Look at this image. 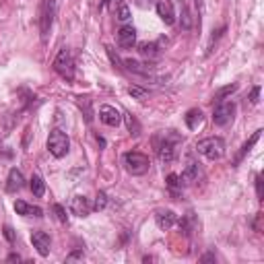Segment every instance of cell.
Returning <instances> with one entry per match:
<instances>
[{
  "mask_svg": "<svg viewBox=\"0 0 264 264\" xmlns=\"http://www.w3.org/2000/svg\"><path fill=\"white\" fill-rule=\"evenodd\" d=\"M54 70H56L64 81H72V79H74V60H72L70 50L62 48V50L58 52V56L54 58Z\"/></svg>",
  "mask_w": 264,
  "mask_h": 264,
  "instance_id": "obj_3",
  "label": "cell"
},
{
  "mask_svg": "<svg viewBox=\"0 0 264 264\" xmlns=\"http://www.w3.org/2000/svg\"><path fill=\"white\" fill-rule=\"evenodd\" d=\"M105 206H107V196L103 192H99L95 196V200H93V211H103Z\"/></svg>",
  "mask_w": 264,
  "mask_h": 264,
  "instance_id": "obj_22",
  "label": "cell"
},
{
  "mask_svg": "<svg viewBox=\"0 0 264 264\" xmlns=\"http://www.w3.org/2000/svg\"><path fill=\"white\" fill-rule=\"evenodd\" d=\"M186 126L190 128V130H196L200 124H202V111L198 109V107H194V109H190L188 114H186Z\"/></svg>",
  "mask_w": 264,
  "mask_h": 264,
  "instance_id": "obj_16",
  "label": "cell"
},
{
  "mask_svg": "<svg viewBox=\"0 0 264 264\" xmlns=\"http://www.w3.org/2000/svg\"><path fill=\"white\" fill-rule=\"evenodd\" d=\"M48 151L54 155V157H64L66 153H68V149H70V139L64 135L62 130H52L50 132V137H48Z\"/></svg>",
  "mask_w": 264,
  "mask_h": 264,
  "instance_id": "obj_4",
  "label": "cell"
},
{
  "mask_svg": "<svg viewBox=\"0 0 264 264\" xmlns=\"http://www.w3.org/2000/svg\"><path fill=\"white\" fill-rule=\"evenodd\" d=\"M7 260H9V262H19V260H21V256H19V254H11Z\"/></svg>",
  "mask_w": 264,
  "mask_h": 264,
  "instance_id": "obj_31",
  "label": "cell"
},
{
  "mask_svg": "<svg viewBox=\"0 0 264 264\" xmlns=\"http://www.w3.org/2000/svg\"><path fill=\"white\" fill-rule=\"evenodd\" d=\"M116 17H118V21L126 23V21L130 19V9H128L126 5H118V9H116Z\"/></svg>",
  "mask_w": 264,
  "mask_h": 264,
  "instance_id": "obj_21",
  "label": "cell"
},
{
  "mask_svg": "<svg viewBox=\"0 0 264 264\" xmlns=\"http://www.w3.org/2000/svg\"><path fill=\"white\" fill-rule=\"evenodd\" d=\"M196 151H198L202 157H206V159H211V161H217V159H221V157L225 155V141H223L221 137L202 139V141L196 143Z\"/></svg>",
  "mask_w": 264,
  "mask_h": 264,
  "instance_id": "obj_2",
  "label": "cell"
},
{
  "mask_svg": "<svg viewBox=\"0 0 264 264\" xmlns=\"http://www.w3.org/2000/svg\"><path fill=\"white\" fill-rule=\"evenodd\" d=\"M99 120L105 124V126H111V128H116V126H120V122H122V114H120V109H116L114 105H101L99 107Z\"/></svg>",
  "mask_w": 264,
  "mask_h": 264,
  "instance_id": "obj_7",
  "label": "cell"
},
{
  "mask_svg": "<svg viewBox=\"0 0 264 264\" xmlns=\"http://www.w3.org/2000/svg\"><path fill=\"white\" fill-rule=\"evenodd\" d=\"M157 151H159V159H161L163 163H172V161L176 159V145L169 143V141H165Z\"/></svg>",
  "mask_w": 264,
  "mask_h": 264,
  "instance_id": "obj_15",
  "label": "cell"
},
{
  "mask_svg": "<svg viewBox=\"0 0 264 264\" xmlns=\"http://www.w3.org/2000/svg\"><path fill=\"white\" fill-rule=\"evenodd\" d=\"M176 221H178V217H176V213L169 211V209H161V211L155 213V223H157V227L163 229V231L172 229V227L176 225Z\"/></svg>",
  "mask_w": 264,
  "mask_h": 264,
  "instance_id": "obj_10",
  "label": "cell"
},
{
  "mask_svg": "<svg viewBox=\"0 0 264 264\" xmlns=\"http://www.w3.org/2000/svg\"><path fill=\"white\" fill-rule=\"evenodd\" d=\"M23 186H25L23 174H21L17 167H13V169L9 172V178H7V190H9V192H19Z\"/></svg>",
  "mask_w": 264,
  "mask_h": 264,
  "instance_id": "obj_13",
  "label": "cell"
},
{
  "mask_svg": "<svg viewBox=\"0 0 264 264\" xmlns=\"http://www.w3.org/2000/svg\"><path fill=\"white\" fill-rule=\"evenodd\" d=\"M118 44L122 48H132L137 44V31L135 27H130V25H124L120 31H118Z\"/></svg>",
  "mask_w": 264,
  "mask_h": 264,
  "instance_id": "obj_12",
  "label": "cell"
},
{
  "mask_svg": "<svg viewBox=\"0 0 264 264\" xmlns=\"http://www.w3.org/2000/svg\"><path fill=\"white\" fill-rule=\"evenodd\" d=\"M54 213H56V217H58L60 223H66V211H64V206L54 204Z\"/></svg>",
  "mask_w": 264,
  "mask_h": 264,
  "instance_id": "obj_25",
  "label": "cell"
},
{
  "mask_svg": "<svg viewBox=\"0 0 264 264\" xmlns=\"http://www.w3.org/2000/svg\"><path fill=\"white\" fill-rule=\"evenodd\" d=\"M15 211H17L19 215H23V217H42V215H44V211H42L40 206L29 204V202H25V200H17V202H15Z\"/></svg>",
  "mask_w": 264,
  "mask_h": 264,
  "instance_id": "obj_14",
  "label": "cell"
},
{
  "mask_svg": "<svg viewBox=\"0 0 264 264\" xmlns=\"http://www.w3.org/2000/svg\"><path fill=\"white\" fill-rule=\"evenodd\" d=\"M56 9H58V0H44L42 11H40V31H42L44 40L48 37L50 29H52V23H54V17H56Z\"/></svg>",
  "mask_w": 264,
  "mask_h": 264,
  "instance_id": "obj_5",
  "label": "cell"
},
{
  "mask_svg": "<svg viewBox=\"0 0 264 264\" xmlns=\"http://www.w3.org/2000/svg\"><path fill=\"white\" fill-rule=\"evenodd\" d=\"M258 95H260V87H254V89H252V95H250V101L256 103V101H258Z\"/></svg>",
  "mask_w": 264,
  "mask_h": 264,
  "instance_id": "obj_28",
  "label": "cell"
},
{
  "mask_svg": "<svg viewBox=\"0 0 264 264\" xmlns=\"http://www.w3.org/2000/svg\"><path fill=\"white\" fill-rule=\"evenodd\" d=\"M29 186H31V192H33L35 196H44V194H46V182H44L42 176H33Z\"/></svg>",
  "mask_w": 264,
  "mask_h": 264,
  "instance_id": "obj_19",
  "label": "cell"
},
{
  "mask_svg": "<svg viewBox=\"0 0 264 264\" xmlns=\"http://www.w3.org/2000/svg\"><path fill=\"white\" fill-rule=\"evenodd\" d=\"M260 132H262V130H256L254 135H252V139H250L248 143H243L241 151H239V153H237V157H235V165H237V163H239V161H241V159H243V157L248 155V151H250V149H252V147H254V145L258 143V139H260Z\"/></svg>",
  "mask_w": 264,
  "mask_h": 264,
  "instance_id": "obj_18",
  "label": "cell"
},
{
  "mask_svg": "<svg viewBox=\"0 0 264 264\" xmlns=\"http://www.w3.org/2000/svg\"><path fill=\"white\" fill-rule=\"evenodd\" d=\"M31 243H33V248H35L42 256H48V254H50L52 239H50V235H48L46 231H33V233H31Z\"/></svg>",
  "mask_w": 264,
  "mask_h": 264,
  "instance_id": "obj_9",
  "label": "cell"
},
{
  "mask_svg": "<svg viewBox=\"0 0 264 264\" xmlns=\"http://www.w3.org/2000/svg\"><path fill=\"white\" fill-rule=\"evenodd\" d=\"M122 163H124L126 172L132 174V176H145V174L149 172V167H151L149 157H147L145 153H139V151H128V153H124Z\"/></svg>",
  "mask_w": 264,
  "mask_h": 264,
  "instance_id": "obj_1",
  "label": "cell"
},
{
  "mask_svg": "<svg viewBox=\"0 0 264 264\" xmlns=\"http://www.w3.org/2000/svg\"><path fill=\"white\" fill-rule=\"evenodd\" d=\"M157 15L163 19L165 25H174L176 23V11L169 0H159L157 3Z\"/></svg>",
  "mask_w": 264,
  "mask_h": 264,
  "instance_id": "obj_11",
  "label": "cell"
},
{
  "mask_svg": "<svg viewBox=\"0 0 264 264\" xmlns=\"http://www.w3.org/2000/svg\"><path fill=\"white\" fill-rule=\"evenodd\" d=\"M198 174H200L198 163H196L194 159H188V165H186V172H184L182 180H184V182H194V180L198 178Z\"/></svg>",
  "mask_w": 264,
  "mask_h": 264,
  "instance_id": "obj_17",
  "label": "cell"
},
{
  "mask_svg": "<svg viewBox=\"0 0 264 264\" xmlns=\"http://www.w3.org/2000/svg\"><path fill=\"white\" fill-rule=\"evenodd\" d=\"M233 114H235V105L233 103L219 101L217 107H215V111H213V122L217 126H227L233 120Z\"/></svg>",
  "mask_w": 264,
  "mask_h": 264,
  "instance_id": "obj_6",
  "label": "cell"
},
{
  "mask_svg": "<svg viewBox=\"0 0 264 264\" xmlns=\"http://www.w3.org/2000/svg\"><path fill=\"white\" fill-rule=\"evenodd\" d=\"M5 235H7V239H9V241H15V233H13V229H11L9 225L5 227Z\"/></svg>",
  "mask_w": 264,
  "mask_h": 264,
  "instance_id": "obj_30",
  "label": "cell"
},
{
  "mask_svg": "<svg viewBox=\"0 0 264 264\" xmlns=\"http://www.w3.org/2000/svg\"><path fill=\"white\" fill-rule=\"evenodd\" d=\"M256 192H258V198H262V176L256 178Z\"/></svg>",
  "mask_w": 264,
  "mask_h": 264,
  "instance_id": "obj_29",
  "label": "cell"
},
{
  "mask_svg": "<svg viewBox=\"0 0 264 264\" xmlns=\"http://www.w3.org/2000/svg\"><path fill=\"white\" fill-rule=\"evenodd\" d=\"M70 211H72V215H77V217H87V215L93 211V202H91L87 196H74V198L70 200Z\"/></svg>",
  "mask_w": 264,
  "mask_h": 264,
  "instance_id": "obj_8",
  "label": "cell"
},
{
  "mask_svg": "<svg viewBox=\"0 0 264 264\" xmlns=\"http://www.w3.org/2000/svg\"><path fill=\"white\" fill-rule=\"evenodd\" d=\"M141 54L143 56H149V58H155V56H159V46L157 44H141Z\"/></svg>",
  "mask_w": 264,
  "mask_h": 264,
  "instance_id": "obj_20",
  "label": "cell"
},
{
  "mask_svg": "<svg viewBox=\"0 0 264 264\" xmlns=\"http://www.w3.org/2000/svg\"><path fill=\"white\" fill-rule=\"evenodd\" d=\"M126 124H128V128H130L132 135H141V126H139V122L132 118V116H126Z\"/></svg>",
  "mask_w": 264,
  "mask_h": 264,
  "instance_id": "obj_24",
  "label": "cell"
},
{
  "mask_svg": "<svg viewBox=\"0 0 264 264\" xmlns=\"http://www.w3.org/2000/svg\"><path fill=\"white\" fill-rule=\"evenodd\" d=\"M128 93H130V95H135V97H145V91H143V89H139V87H130V89H128Z\"/></svg>",
  "mask_w": 264,
  "mask_h": 264,
  "instance_id": "obj_27",
  "label": "cell"
},
{
  "mask_svg": "<svg viewBox=\"0 0 264 264\" xmlns=\"http://www.w3.org/2000/svg\"><path fill=\"white\" fill-rule=\"evenodd\" d=\"M182 184H184V180H182L178 174H169V176H167V186H169L172 190H178V188H182Z\"/></svg>",
  "mask_w": 264,
  "mask_h": 264,
  "instance_id": "obj_23",
  "label": "cell"
},
{
  "mask_svg": "<svg viewBox=\"0 0 264 264\" xmlns=\"http://www.w3.org/2000/svg\"><path fill=\"white\" fill-rule=\"evenodd\" d=\"M233 91H235V85H229V87L221 89V91L217 93V101H223V97H225V95H229V93H233Z\"/></svg>",
  "mask_w": 264,
  "mask_h": 264,
  "instance_id": "obj_26",
  "label": "cell"
},
{
  "mask_svg": "<svg viewBox=\"0 0 264 264\" xmlns=\"http://www.w3.org/2000/svg\"><path fill=\"white\" fill-rule=\"evenodd\" d=\"M81 256H83V252H74V254H70L66 260H77V258H81Z\"/></svg>",
  "mask_w": 264,
  "mask_h": 264,
  "instance_id": "obj_32",
  "label": "cell"
}]
</instances>
